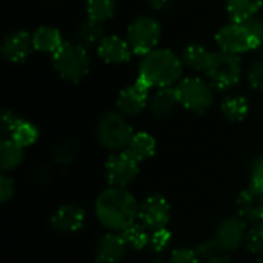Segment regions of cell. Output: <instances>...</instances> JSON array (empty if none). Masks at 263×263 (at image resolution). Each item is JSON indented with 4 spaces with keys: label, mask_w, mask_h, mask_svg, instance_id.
Masks as SVG:
<instances>
[{
    "label": "cell",
    "mask_w": 263,
    "mask_h": 263,
    "mask_svg": "<svg viewBox=\"0 0 263 263\" xmlns=\"http://www.w3.org/2000/svg\"><path fill=\"white\" fill-rule=\"evenodd\" d=\"M97 220L111 233H122L136 222L139 205L136 197L125 188L111 186L100 193L94 206Z\"/></svg>",
    "instance_id": "1"
},
{
    "label": "cell",
    "mask_w": 263,
    "mask_h": 263,
    "mask_svg": "<svg viewBox=\"0 0 263 263\" xmlns=\"http://www.w3.org/2000/svg\"><path fill=\"white\" fill-rule=\"evenodd\" d=\"M183 71L182 59L170 49L157 48L143 55L139 66L137 80L151 88H171L179 83Z\"/></svg>",
    "instance_id": "2"
},
{
    "label": "cell",
    "mask_w": 263,
    "mask_h": 263,
    "mask_svg": "<svg viewBox=\"0 0 263 263\" xmlns=\"http://www.w3.org/2000/svg\"><path fill=\"white\" fill-rule=\"evenodd\" d=\"M52 65L57 74L72 83H79L89 72V54L80 43L63 42L52 54Z\"/></svg>",
    "instance_id": "3"
},
{
    "label": "cell",
    "mask_w": 263,
    "mask_h": 263,
    "mask_svg": "<svg viewBox=\"0 0 263 263\" xmlns=\"http://www.w3.org/2000/svg\"><path fill=\"white\" fill-rule=\"evenodd\" d=\"M205 76L208 77L211 86L217 91H228L237 86L242 79L240 57L225 51L214 52Z\"/></svg>",
    "instance_id": "4"
},
{
    "label": "cell",
    "mask_w": 263,
    "mask_h": 263,
    "mask_svg": "<svg viewBox=\"0 0 263 263\" xmlns=\"http://www.w3.org/2000/svg\"><path fill=\"white\" fill-rule=\"evenodd\" d=\"M133 136V126L119 112L108 111L100 117L97 123V139L106 149L119 151L126 148Z\"/></svg>",
    "instance_id": "5"
},
{
    "label": "cell",
    "mask_w": 263,
    "mask_h": 263,
    "mask_svg": "<svg viewBox=\"0 0 263 263\" xmlns=\"http://www.w3.org/2000/svg\"><path fill=\"white\" fill-rule=\"evenodd\" d=\"M162 37L160 23L149 15H140L131 22L126 31V42L129 43L133 54L146 55L157 49Z\"/></svg>",
    "instance_id": "6"
},
{
    "label": "cell",
    "mask_w": 263,
    "mask_h": 263,
    "mask_svg": "<svg viewBox=\"0 0 263 263\" xmlns=\"http://www.w3.org/2000/svg\"><path fill=\"white\" fill-rule=\"evenodd\" d=\"M179 105L197 114L206 112L214 100L211 86L199 77H185L174 86Z\"/></svg>",
    "instance_id": "7"
},
{
    "label": "cell",
    "mask_w": 263,
    "mask_h": 263,
    "mask_svg": "<svg viewBox=\"0 0 263 263\" xmlns=\"http://www.w3.org/2000/svg\"><path fill=\"white\" fill-rule=\"evenodd\" d=\"M216 42L222 51L236 55L260 48L259 40L251 34V31L245 26V23H234V22L222 26L217 31Z\"/></svg>",
    "instance_id": "8"
},
{
    "label": "cell",
    "mask_w": 263,
    "mask_h": 263,
    "mask_svg": "<svg viewBox=\"0 0 263 263\" xmlns=\"http://www.w3.org/2000/svg\"><path fill=\"white\" fill-rule=\"evenodd\" d=\"M106 179L111 186L125 188L139 174V162L131 157L126 151L111 154L105 165Z\"/></svg>",
    "instance_id": "9"
},
{
    "label": "cell",
    "mask_w": 263,
    "mask_h": 263,
    "mask_svg": "<svg viewBox=\"0 0 263 263\" xmlns=\"http://www.w3.org/2000/svg\"><path fill=\"white\" fill-rule=\"evenodd\" d=\"M137 217L140 219V223L151 231L166 228L170 222V203L163 196L153 194L139 205Z\"/></svg>",
    "instance_id": "10"
},
{
    "label": "cell",
    "mask_w": 263,
    "mask_h": 263,
    "mask_svg": "<svg viewBox=\"0 0 263 263\" xmlns=\"http://www.w3.org/2000/svg\"><path fill=\"white\" fill-rule=\"evenodd\" d=\"M247 225L242 217L233 216L225 219L214 236V245L219 251H236L247 242Z\"/></svg>",
    "instance_id": "11"
},
{
    "label": "cell",
    "mask_w": 263,
    "mask_h": 263,
    "mask_svg": "<svg viewBox=\"0 0 263 263\" xmlns=\"http://www.w3.org/2000/svg\"><path fill=\"white\" fill-rule=\"evenodd\" d=\"M32 35L26 31H15L8 34L2 42V57L9 63H23L32 52Z\"/></svg>",
    "instance_id": "12"
},
{
    "label": "cell",
    "mask_w": 263,
    "mask_h": 263,
    "mask_svg": "<svg viewBox=\"0 0 263 263\" xmlns=\"http://www.w3.org/2000/svg\"><path fill=\"white\" fill-rule=\"evenodd\" d=\"M149 88L142 82L136 80L134 85L122 89L117 97V108L125 116H136L142 112L148 103Z\"/></svg>",
    "instance_id": "13"
},
{
    "label": "cell",
    "mask_w": 263,
    "mask_h": 263,
    "mask_svg": "<svg viewBox=\"0 0 263 263\" xmlns=\"http://www.w3.org/2000/svg\"><path fill=\"white\" fill-rule=\"evenodd\" d=\"M237 211L242 219L263 222V186L250 185L237 199Z\"/></svg>",
    "instance_id": "14"
},
{
    "label": "cell",
    "mask_w": 263,
    "mask_h": 263,
    "mask_svg": "<svg viewBox=\"0 0 263 263\" xmlns=\"http://www.w3.org/2000/svg\"><path fill=\"white\" fill-rule=\"evenodd\" d=\"M97 54L105 63L120 65L129 62L133 49L125 39L119 35H106L97 46Z\"/></svg>",
    "instance_id": "15"
},
{
    "label": "cell",
    "mask_w": 263,
    "mask_h": 263,
    "mask_svg": "<svg viewBox=\"0 0 263 263\" xmlns=\"http://www.w3.org/2000/svg\"><path fill=\"white\" fill-rule=\"evenodd\" d=\"M85 223V211L77 205H63L51 217V225L60 233L79 231Z\"/></svg>",
    "instance_id": "16"
},
{
    "label": "cell",
    "mask_w": 263,
    "mask_h": 263,
    "mask_svg": "<svg viewBox=\"0 0 263 263\" xmlns=\"http://www.w3.org/2000/svg\"><path fill=\"white\" fill-rule=\"evenodd\" d=\"M126 253V243L122 234L109 233L103 236L96 247V262L119 263Z\"/></svg>",
    "instance_id": "17"
},
{
    "label": "cell",
    "mask_w": 263,
    "mask_h": 263,
    "mask_svg": "<svg viewBox=\"0 0 263 263\" xmlns=\"http://www.w3.org/2000/svg\"><path fill=\"white\" fill-rule=\"evenodd\" d=\"M177 105H179V100H177L174 88H160L149 99V111L153 116L159 119L170 117L174 112Z\"/></svg>",
    "instance_id": "18"
},
{
    "label": "cell",
    "mask_w": 263,
    "mask_h": 263,
    "mask_svg": "<svg viewBox=\"0 0 263 263\" xmlns=\"http://www.w3.org/2000/svg\"><path fill=\"white\" fill-rule=\"evenodd\" d=\"M214 52H211L205 45L202 43H190L185 46L182 54V62L190 66L194 71H206Z\"/></svg>",
    "instance_id": "19"
},
{
    "label": "cell",
    "mask_w": 263,
    "mask_h": 263,
    "mask_svg": "<svg viewBox=\"0 0 263 263\" xmlns=\"http://www.w3.org/2000/svg\"><path fill=\"white\" fill-rule=\"evenodd\" d=\"M32 45L40 52L54 54L63 45L62 34L52 26H40L32 34Z\"/></svg>",
    "instance_id": "20"
},
{
    "label": "cell",
    "mask_w": 263,
    "mask_h": 263,
    "mask_svg": "<svg viewBox=\"0 0 263 263\" xmlns=\"http://www.w3.org/2000/svg\"><path fill=\"white\" fill-rule=\"evenodd\" d=\"M263 0H227V12L234 23H245L257 15Z\"/></svg>",
    "instance_id": "21"
},
{
    "label": "cell",
    "mask_w": 263,
    "mask_h": 263,
    "mask_svg": "<svg viewBox=\"0 0 263 263\" xmlns=\"http://www.w3.org/2000/svg\"><path fill=\"white\" fill-rule=\"evenodd\" d=\"M126 153L134 157L139 163L151 159L156 153V140L148 133H134L131 142L126 146Z\"/></svg>",
    "instance_id": "22"
},
{
    "label": "cell",
    "mask_w": 263,
    "mask_h": 263,
    "mask_svg": "<svg viewBox=\"0 0 263 263\" xmlns=\"http://www.w3.org/2000/svg\"><path fill=\"white\" fill-rule=\"evenodd\" d=\"M23 160V148L12 139H3L0 142V168L2 171L15 170Z\"/></svg>",
    "instance_id": "23"
},
{
    "label": "cell",
    "mask_w": 263,
    "mask_h": 263,
    "mask_svg": "<svg viewBox=\"0 0 263 263\" xmlns=\"http://www.w3.org/2000/svg\"><path fill=\"white\" fill-rule=\"evenodd\" d=\"M105 29L100 22L96 20H88L82 23L77 29V39L82 46H99L100 42L105 39Z\"/></svg>",
    "instance_id": "24"
},
{
    "label": "cell",
    "mask_w": 263,
    "mask_h": 263,
    "mask_svg": "<svg viewBox=\"0 0 263 263\" xmlns=\"http://www.w3.org/2000/svg\"><path fill=\"white\" fill-rule=\"evenodd\" d=\"M250 103L243 96H230L222 103V112L233 122H240L248 116Z\"/></svg>",
    "instance_id": "25"
},
{
    "label": "cell",
    "mask_w": 263,
    "mask_h": 263,
    "mask_svg": "<svg viewBox=\"0 0 263 263\" xmlns=\"http://www.w3.org/2000/svg\"><path fill=\"white\" fill-rule=\"evenodd\" d=\"M9 139H12L17 145L25 148L32 145L39 139V129L34 123L20 119L17 125L12 128V131L9 133Z\"/></svg>",
    "instance_id": "26"
},
{
    "label": "cell",
    "mask_w": 263,
    "mask_h": 263,
    "mask_svg": "<svg viewBox=\"0 0 263 263\" xmlns=\"http://www.w3.org/2000/svg\"><path fill=\"white\" fill-rule=\"evenodd\" d=\"M122 237L125 240V243L134 250H143L145 247L149 245V234H148V228L142 223H133L129 225L126 230H123Z\"/></svg>",
    "instance_id": "27"
},
{
    "label": "cell",
    "mask_w": 263,
    "mask_h": 263,
    "mask_svg": "<svg viewBox=\"0 0 263 263\" xmlns=\"http://www.w3.org/2000/svg\"><path fill=\"white\" fill-rule=\"evenodd\" d=\"M116 0H86V12L91 20L106 22L116 12Z\"/></svg>",
    "instance_id": "28"
},
{
    "label": "cell",
    "mask_w": 263,
    "mask_h": 263,
    "mask_svg": "<svg viewBox=\"0 0 263 263\" xmlns=\"http://www.w3.org/2000/svg\"><path fill=\"white\" fill-rule=\"evenodd\" d=\"M247 248L253 254H263V222H257L247 234Z\"/></svg>",
    "instance_id": "29"
},
{
    "label": "cell",
    "mask_w": 263,
    "mask_h": 263,
    "mask_svg": "<svg viewBox=\"0 0 263 263\" xmlns=\"http://www.w3.org/2000/svg\"><path fill=\"white\" fill-rule=\"evenodd\" d=\"M76 154H77V143L76 142H65L55 149L54 160L60 165H68L74 160Z\"/></svg>",
    "instance_id": "30"
},
{
    "label": "cell",
    "mask_w": 263,
    "mask_h": 263,
    "mask_svg": "<svg viewBox=\"0 0 263 263\" xmlns=\"http://www.w3.org/2000/svg\"><path fill=\"white\" fill-rule=\"evenodd\" d=\"M171 242V233L166 230V228H162V230H156L153 231L151 237H149V247L153 251L156 253H160L163 251Z\"/></svg>",
    "instance_id": "31"
},
{
    "label": "cell",
    "mask_w": 263,
    "mask_h": 263,
    "mask_svg": "<svg viewBox=\"0 0 263 263\" xmlns=\"http://www.w3.org/2000/svg\"><path fill=\"white\" fill-rule=\"evenodd\" d=\"M248 82L256 91H262L263 92V60H257L250 66Z\"/></svg>",
    "instance_id": "32"
},
{
    "label": "cell",
    "mask_w": 263,
    "mask_h": 263,
    "mask_svg": "<svg viewBox=\"0 0 263 263\" xmlns=\"http://www.w3.org/2000/svg\"><path fill=\"white\" fill-rule=\"evenodd\" d=\"M168 263H199V256L196 250L179 248L171 253Z\"/></svg>",
    "instance_id": "33"
},
{
    "label": "cell",
    "mask_w": 263,
    "mask_h": 263,
    "mask_svg": "<svg viewBox=\"0 0 263 263\" xmlns=\"http://www.w3.org/2000/svg\"><path fill=\"white\" fill-rule=\"evenodd\" d=\"M14 188H15L14 180L3 174L0 177V200H2V203L9 202V199L14 196Z\"/></svg>",
    "instance_id": "34"
},
{
    "label": "cell",
    "mask_w": 263,
    "mask_h": 263,
    "mask_svg": "<svg viewBox=\"0 0 263 263\" xmlns=\"http://www.w3.org/2000/svg\"><path fill=\"white\" fill-rule=\"evenodd\" d=\"M251 183L263 186V157H256L250 165Z\"/></svg>",
    "instance_id": "35"
},
{
    "label": "cell",
    "mask_w": 263,
    "mask_h": 263,
    "mask_svg": "<svg viewBox=\"0 0 263 263\" xmlns=\"http://www.w3.org/2000/svg\"><path fill=\"white\" fill-rule=\"evenodd\" d=\"M18 120H20V117L15 112H12L9 109H3V112H2V131H3V134L9 136V133L12 131V128L17 125Z\"/></svg>",
    "instance_id": "36"
},
{
    "label": "cell",
    "mask_w": 263,
    "mask_h": 263,
    "mask_svg": "<svg viewBox=\"0 0 263 263\" xmlns=\"http://www.w3.org/2000/svg\"><path fill=\"white\" fill-rule=\"evenodd\" d=\"M245 26L251 31V34L259 40V43H260V46H262L263 45V18L262 17L256 15V17H253V18L247 20V22H245Z\"/></svg>",
    "instance_id": "37"
},
{
    "label": "cell",
    "mask_w": 263,
    "mask_h": 263,
    "mask_svg": "<svg viewBox=\"0 0 263 263\" xmlns=\"http://www.w3.org/2000/svg\"><path fill=\"white\" fill-rule=\"evenodd\" d=\"M148 5L156 11H165L171 6L173 0H146Z\"/></svg>",
    "instance_id": "38"
},
{
    "label": "cell",
    "mask_w": 263,
    "mask_h": 263,
    "mask_svg": "<svg viewBox=\"0 0 263 263\" xmlns=\"http://www.w3.org/2000/svg\"><path fill=\"white\" fill-rule=\"evenodd\" d=\"M206 263H231V260L228 257H223V256H216V257L206 260Z\"/></svg>",
    "instance_id": "39"
},
{
    "label": "cell",
    "mask_w": 263,
    "mask_h": 263,
    "mask_svg": "<svg viewBox=\"0 0 263 263\" xmlns=\"http://www.w3.org/2000/svg\"><path fill=\"white\" fill-rule=\"evenodd\" d=\"M148 263H165V262H162V260H153V262H148Z\"/></svg>",
    "instance_id": "40"
},
{
    "label": "cell",
    "mask_w": 263,
    "mask_h": 263,
    "mask_svg": "<svg viewBox=\"0 0 263 263\" xmlns=\"http://www.w3.org/2000/svg\"><path fill=\"white\" fill-rule=\"evenodd\" d=\"M260 55H262V60H263V45L260 46Z\"/></svg>",
    "instance_id": "41"
},
{
    "label": "cell",
    "mask_w": 263,
    "mask_h": 263,
    "mask_svg": "<svg viewBox=\"0 0 263 263\" xmlns=\"http://www.w3.org/2000/svg\"><path fill=\"white\" fill-rule=\"evenodd\" d=\"M257 263H263V259H260V260H257Z\"/></svg>",
    "instance_id": "42"
}]
</instances>
